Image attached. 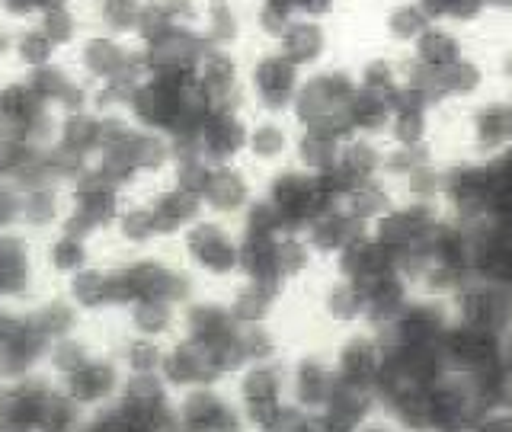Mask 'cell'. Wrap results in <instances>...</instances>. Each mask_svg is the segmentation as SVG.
<instances>
[{
    "label": "cell",
    "instance_id": "cell-1",
    "mask_svg": "<svg viewBox=\"0 0 512 432\" xmlns=\"http://www.w3.org/2000/svg\"><path fill=\"white\" fill-rule=\"evenodd\" d=\"M356 93H359V84H356V71H352V61L333 58L304 74L288 119L295 122V128H320V132L346 138L352 135L349 103Z\"/></svg>",
    "mask_w": 512,
    "mask_h": 432
},
{
    "label": "cell",
    "instance_id": "cell-2",
    "mask_svg": "<svg viewBox=\"0 0 512 432\" xmlns=\"http://www.w3.org/2000/svg\"><path fill=\"white\" fill-rule=\"evenodd\" d=\"M458 122V154L477 164H500L512 157V106L503 90L452 112Z\"/></svg>",
    "mask_w": 512,
    "mask_h": 432
},
{
    "label": "cell",
    "instance_id": "cell-3",
    "mask_svg": "<svg viewBox=\"0 0 512 432\" xmlns=\"http://www.w3.org/2000/svg\"><path fill=\"white\" fill-rule=\"evenodd\" d=\"M260 199L272 208L282 228L301 231L314 215L336 202V192L327 176H314L295 164H285L260 176Z\"/></svg>",
    "mask_w": 512,
    "mask_h": 432
},
{
    "label": "cell",
    "instance_id": "cell-4",
    "mask_svg": "<svg viewBox=\"0 0 512 432\" xmlns=\"http://www.w3.org/2000/svg\"><path fill=\"white\" fill-rule=\"evenodd\" d=\"M304 71L295 68L279 48L266 42H253L244 55V90L250 112H269V116H288L301 90Z\"/></svg>",
    "mask_w": 512,
    "mask_h": 432
},
{
    "label": "cell",
    "instance_id": "cell-5",
    "mask_svg": "<svg viewBox=\"0 0 512 432\" xmlns=\"http://www.w3.org/2000/svg\"><path fill=\"white\" fill-rule=\"evenodd\" d=\"M445 221H448L445 202L397 196V202L368 231H372V237L394 256V263H397V260H404V256L429 247L432 240H436V234L442 231Z\"/></svg>",
    "mask_w": 512,
    "mask_h": 432
},
{
    "label": "cell",
    "instance_id": "cell-6",
    "mask_svg": "<svg viewBox=\"0 0 512 432\" xmlns=\"http://www.w3.org/2000/svg\"><path fill=\"white\" fill-rule=\"evenodd\" d=\"M189 266L205 279L237 282L240 279V231L234 221L202 215L180 234Z\"/></svg>",
    "mask_w": 512,
    "mask_h": 432
},
{
    "label": "cell",
    "instance_id": "cell-7",
    "mask_svg": "<svg viewBox=\"0 0 512 432\" xmlns=\"http://www.w3.org/2000/svg\"><path fill=\"white\" fill-rule=\"evenodd\" d=\"M452 324L468 327L487 336H500L512 327V285L490 279V276H471L461 288L445 301Z\"/></svg>",
    "mask_w": 512,
    "mask_h": 432
},
{
    "label": "cell",
    "instance_id": "cell-8",
    "mask_svg": "<svg viewBox=\"0 0 512 432\" xmlns=\"http://www.w3.org/2000/svg\"><path fill=\"white\" fill-rule=\"evenodd\" d=\"M327 349H330L336 381L375 391V384L384 372V336L378 327L359 324L333 333Z\"/></svg>",
    "mask_w": 512,
    "mask_h": 432
},
{
    "label": "cell",
    "instance_id": "cell-9",
    "mask_svg": "<svg viewBox=\"0 0 512 432\" xmlns=\"http://www.w3.org/2000/svg\"><path fill=\"white\" fill-rule=\"evenodd\" d=\"M192 96L212 109H250L244 90V55L231 48H205L192 74Z\"/></svg>",
    "mask_w": 512,
    "mask_h": 432
},
{
    "label": "cell",
    "instance_id": "cell-10",
    "mask_svg": "<svg viewBox=\"0 0 512 432\" xmlns=\"http://www.w3.org/2000/svg\"><path fill=\"white\" fill-rule=\"evenodd\" d=\"M77 61H80V71L96 80V87L141 84V80L148 77L141 48H128L116 32H96V36L80 39Z\"/></svg>",
    "mask_w": 512,
    "mask_h": 432
},
{
    "label": "cell",
    "instance_id": "cell-11",
    "mask_svg": "<svg viewBox=\"0 0 512 432\" xmlns=\"http://www.w3.org/2000/svg\"><path fill=\"white\" fill-rule=\"evenodd\" d=\"M269 45L279 48V52L292 61L295 68H301L304 74L320 68V64L333 61V58H340V55H336V48H340V36H336L333 16L298 13L282 26V32Z\"/></svg>",
    "mask_w": 512,
    "mask_h": 432
},
{
    "label": "cell",
    "instance_id": "cell-12",
    "mask_svg": "<svg viewBox=\"0 0 512 432\" xmlns=\"http://www.w3.org/2000/svg\"><path fill=\"white\" fill-rule=\"evenodd\" d=\"M285 362H288V400H292L298 410L317 416L324 410L327 397L336 384L330 349L327 346H298V349H288Z\"/></svg>",
    "mask_w": 512,
    "mask_h": 432
},
{
    "label": "cell",
    "instance_id": "cell-13",
    "mask_svg": "<svg viewBox=\"0 0 512 432\" xmlns=\"http://www.w3.org/2000/svg\"><path fill=\"white\" fill-rule=\"evenodd\" d=\"M247 128H250V109H212L205 112L199 132L192 138V148L212 167L244 164Z\"/></svg>",
    "mask_w": 512,
    "mask_h": 432
},
{
    "label": "cell",
    "instance_id": "cell-14",
    "mask_svg": "<svg viewBox=\"0 0 512 432\" xmlns=\"http://www.w3.org/2000/svg\"><path fill=\"white\" fill-rule=\"evenodd\" d=\"M256 199H260V173L250 170L247 164L212 167L208 183L202 189L205 215H215L234 224L250 212V205Z\"/></svg>",
    "mask_w": 512,
    "mask_h": 432
},
{
    "label": "cell",
    "instance_id": "cell-15",
    "mask_svg": "<svg viewBox=\"0 0 512 432\" xmlns=\"http://www.w3.org/2000/svg\"><path fill=\"white\" fill-rule=\"evenodd\" d=\"M311 308L314 317L320 320V327L333 333L349 330V327H359L365 324V298H362V288L340 276L333 269H320L317 279H314V295H311Z\"/></svg>",
    "mask_w": 512,
    "mask_h": 432
},
{
    "label": "cell",
    "instance_id": "cell-16",
    "mask_svg": "<svg viewBox=\"0 0 512 432\" xmlns=\"http://www.w3.org/2000/svg\"><path fill=\"white\" fill-rule=\"evenodd\" d=\"M176 420L186 429H247L231 388L224 384H199L176 391Z\"/></svg>",
    "mask_w": 512,
    "mask_h": 432
},
{
    "label": "cell",
    "instance_id": "cell-17",
    "mask_svg": "<svg viewBox=\"0 0 512 432\" xmlns=\"http://www.w3.org/2000/svg\"><path fill=\"white\" fill-rule=\"evenodd\" d=\"M295 148V122L288 116H269V112H250L247 151L244 164L256 173H269L276 167L292 164Z\"/></svg>",
    "mask_w": 512,
    "mask_h": 432
},
{
    "label": "cell",
    "instance_id": "cell-18",
    "mask_svg": "<svg viewBox=\"0 0 512 432\" xmlns=\"http://www.w3.org/2000/svg\"><path fill=\"white\" fill-rule=\"evenodd\" d=\"M445 119V112H439L429 100H423L420 93L404 90L391 106V122L384 141L394 148H432L439 144V125Z\"/></svg>",
    "mask_w": 512,
    "mask_h": 432
},
{
    "label": "cell",
    "instance_id": "cell-19",
    "mask_svg": "<svg viewBox=\"0 0 512 432\" xmlns=\"http://www.w3.org/2000/svg\"><path fill=\"white\" fill-rule=\"evenodd\" d=\"M384 157H388V141L375 135H346L340 144V157L336 167L327 176L333 192L340 196V189L356 186L365 180H378L384 176Z\"/></svg>",
    "mask_w": 512,
    "mask_h": 432
},
{
    "label": "cell",
    "instance_id": "cell-20",
    "mask_svg": "<svg viewBox=\"0 0 512 432\" xmlns=\"http://www.w3.org/2000/svg\"><path fill=\"white\" fill-rule=\"evenodd\" d=\"M352 71H356V84L362 93L381 96V100H391V103L407 87V58L378 42L359 58H352Z\"/></svg>",
    "mask_w": 512,
    "mask_h": 432
},
{
    "label": "cell",
    "instance_id": "cell-21",
    "mask_svg": "<svg viewBox=\"0 0 512 432\" xmlns=\"http://www.w3.org/2000/svg\"><path fill=\"white\" fill-rule=\"evenodd\" d=\"M365 231H368L365 224H359L356 218H352L340 202L327 205L324 212L314 215L301 228V234L308 237L311 250L317 253V260L324 263V266H330L336 256H340L352 244V240H359Z\"/></svg>",
    "mask_w": 512,
    "mask_h": 432
},
{
    "label": "cell",
    "instance_id": "cell-22",
    "mask_svg": "<svg viewBox=\"0 0 512 432\" xmlns=\"http://www.w3.org/2000/svg\"><path fill=\"white\" fill-rule=\"evenodd\" d=\"M122 381H125V375H122L119 362L93 356L84 368H77L74 375L61 378V391L84 410H96V407L109 404V400H116Z\"/></svg>",
    "mask_w": 512,
    "mask_h": 432
},
{
    "label": "cell",
    "instance_id": "cell-23",
    "mask_svg": "<svg viewBox=\"0 0 512 432\" xmlns=\"http://www.w3.org/2000/svg\"><path fill=\"white\" fill-rule=\"evenodd\" d=\"M429 13L420 0H381L375 16V39L391 52H410V45L426 32Z\"/></svg>",
    "mask_w": 512,
    "mask_h": 432
},
{
    "label": "cell",
    "instance_id": "cell-24",
    "mask_svg": "<svg viewBox=\"0 0 512 432\" xmlns=\"http://www.w3.org/2000/svg\"><path fill=\"white\" fill-rule=\"evenodd\" d=\"M468 52H474L471 32L448 26V23H429L423 36L410 45V52H404V58L413 64V68L442 71L448 64L461 61Z\"/></svg>",
    "mask_w": 512,
    "mask_h": 432
},
{
    "label": "cell",
    "instance_id": "cell-25",
    "mask_svg": "<svg viewBox=\"0 0 512 432\" xmlns=\"http://www.w3.org/2000/svg\"><path fill=\"white\" fill-rule=\"evenodd\" d=\"M272 269H276L279 285H285L288 292H292V288L304 282H314L317 272L324 269V263L317 260L308 237L288 228V231H279L276 244H272Z\"/></svg>",
    "mask_w": 512,
    "mask_h": 432
},
{
    "label": "cell",
    "instance_id": "cell-26",
    "mask_svg": "<svg viewBox=\"0 0 512 432\" xmlns=\"http://www.w3.org/2000/svg\"><path fill=\"white\" fill-rule=\"evenodd\" d=\"M288 292L279 285L256 282V279H237L231 285L228 308L237 324H266V320H279V311Z\"/></svg>",
    "mask_w": 512,
    "mask_h": 432
},
{
    "label": "cell",
    "instance_id": "cell-27",
    "mask_svg": "<svg viewBox=\"0 0 512 432\" xmlns=\"http://www.w3.org/2000/svg\"><path fill=\"white\" fill-rule=\"evenodd\" d=\"M199 32L208 42V48H231V52H240L250 39V10H244L240 4H218V7H202V20H199Z\"/></svg>",
    "mask_w": 512,
    "mask_h": 432
},
{
    "label": "cell",
    "instance_id": "cell-28",
    "mask_svg": "<svg viewBox=\"0 0 512 432\" xmlns=\"http://www.w3.org/2000/svg\"><path fill=\"white\" fill-rule=\"evenodd\" d=\"M32 288V250L23 234L0 231V298L23 301Z\"/></svg>",
    "mask_w": 512,
    "mask_h": 432
},
{
    "label": "cell",
    "instance_id": "cell-29",
    "mask_svg": "<svg viewBox=\"0 0 512 432\" xmlns=\"http://www.w3.org/2000/svg\"><path fill=\"white\" fill-rule=\"evenodd\" d=\"M148 205L154 212L160 237H180L192 221L205 215L202 199L192 196V192H186V189H180L176 183L170 189H160Z\"/></svg>",
    "mask_w": 512,
    "mask_h": 432
},
{
    "label": "cell",
    "instance_id": "cell-30",
    "mask_svg": "<svg viewBox=\"0 0 512 432\" xmlns=\"http://www.w3.org/2000/svg\"><path fill=\"white\" fill-rule=\"evenodd\" d=\"M336 202H340L359 224L372 228V224L397 202V189H394V183L388 180V176H378V180H365V183L340 189Z\"/></svg>",
    "mask_w": 512,
    "mask_h": 432
},
{
    "label": "cell",
    "instance_id": "cell-31",
    "mask_svg": "<svg viewBox=\"0 0 512 432\" xmlns=\"http://www.w3.org/2000/svg\"><path fill=\"white\" fill-rule=\"evenodd\" d=\"M340 144V135L320 132V128H295L292 164L314 176H330L336 167V157H340Z\"/></svg>",
    "mask_w": 512,
    "mask_h": 432
},
{
    "label": "cell",
    "instance_id": "cell-32",
    "mask_svg": "<svg viewBox=\"0 0 512 432\" xmlns=\"http://www.w3.org/2000/svg\"><path fill=\"white\" fill-rule=\"evenodd\" d=\"M64 212L68 208H61V183H39L20 189V228H61Z\"/></svg>",
    "mask_w": 512,
    "mask_h": 432
},
{
    "label": "cell",
    "instance_id": "cell-33",
    "mask_svg": "<svg viewBox=\"0 0 512 432\" xmlns=\"http://www.w3.org/2000/svg\"><path fill=\"white\" fill-rule=\"evenodd\" d=\"M128 324H132V333L138 336H151V340H164L170 336L183 320V308H176L170 301L160 298H144L128 304Z\"/></svg>",
    "mask_w": 512,
    "mask_h": 432
},
{
    "label": "cell",
    "instance_id": "cell-34",
    "mask_svg": "<svg viewBox=\"0 0 512 432\" xmlns=\"http://www.w3.org/2000/svg\"><path fill=\"white\" fill-rule=\"evenodd\" d=\"M234 343H237L240 365L279 359L288 352V343H285V336L279 333L276 320H266V324H240Z\"/></svg>",
    "mask_w": 512,
    "mask_h": 432
},
{
    "label": "cell",
    "instance_id": "cell-35",
    "mask_svg": "<svg viewBox=\"0 0 512 432\" xmlns=\"http://www.w3.org/2000/svg\"><path fill=\"white\" fill-rule=\"evenodd\" d=\"M68 298L77 304L80 311L116 308V301H112V276H109V269L87 266V269L74 272V276L68 279Z\"/></svg>",
    "mask_w": 512,
    "mask_h": 432
},
{
    "label": "cell",
    "instance_id": "cell-36",
    "mask_svg": "<svg viewBox=\"0 0 512 432\" xmlns=\"http://www.w3.org/2000/svg\"><path fill=\"white\" fill-rule=\"evenodd\" d=\"M45 256H48V266H52V272H58V276H64V279H71L74 272L90 266V237L74 234L68 228H58V234L48 240Z\"/></svg>",
    "mask_w": 512,
    "mask_h": 432
},
{
    "label": "cell",
    "instance_id": "cell-37",
    "mask_svg": "<svg viewBox=\"0 0 512 432\" xmlns=\"http://www.w3.org/2000/svg\"><path fill=\"white\" fill-rule=\"evenodd\" d=\"M29 317L36 330L45 336L48 343L61 340V336H71L77 333V320H80V308L64 295V298H52V301H42L36 308H29Z\"/></svg>",
    "mask_w": 512,
    "mask_h": 432
},
{
    "label": "cell",
    "instance_id": "cell-38",
    "mask_svg": "<svg viewBox=\"0 0 512 432\" xmlns=\"http://www.w3.org/2000/svg\"><path fill=\"white\" fill-rule=\"evenodd\" d=\"M391 106H394L391 100H381V96L359 90L349 103V132L384 138L388 122H391Z\"/></svg>",
    "mask_w": 512,
    "mask_h": 432
},
{
    "label": "cell",
    "instance_id": "cell-39",
    "mask_svg": "<svg viewBox=\"0 0 512 432\" xmlns=\"http://www.w3.org/2000/svg\"><path fill=\"white\" fill-rule=\"evenodd\" d=\"M58 52H61V48L45 36V29L39 23L36 26H23V29L13 32V52L10 55L23 64L26 74L45 68V64H55Z\"/></svg>",
    "mask_w": 512,
    "mask_h": 432
},
{
    "label": "cell",
    "instance_id": "cell-40",
    "mask_svg": "<svg viewBox=\"0 0 512 432\" xmlns=\"http://www.w3.org/2000/svg\"><path fill=\"white\" fill-rule=\"evenodd\" d=\"M164 346L151 336H138L132 333L122 346V372L125 375H160V365H164Z\"/></svg>",
    "mask_w": 512,
    "mask_h": 432
},
{
    "label": "cell",
    "instance_id": "cell-41",
    "mask_svg": "<svg viewBox=\"0 0 512 432\" xmlns=\"http://www.w3.org/2000/svg\"><path fill=\"white\" fill-rule=\"evenodd\" d=\"M112 228H116L119 237L125 240V244H132V247H144V244H154V240H160L151 205H122V212H119V218H116Z\"/></svg>",
    "mask_w": 512,
    "mask_h": 432
},
{
    "label": "cell",
    "instance_id": "cell-42",
    "mask_svg": "<svg viewBox=\"0 0 512 432\" xmlns=\"http://www.w3.org/2000/svg\"><path fill=\"white\" fill-rule=\"evenodd\" d=\"M90 359H93V352H90V346L84 340H77V333L61 336V340H55L52 346H48V352H45V362L58 375V381L74 375L77 368H84Z\"/></svg>",
    "mask_w": 512,
    "mask_h": 432
},
{
    "label": "cell",
    "instance_id": "cell-43",
    "mask_svg": "<svg viewBox=\"0 0 512 432\" xmlns=\"http://www.w3.org/2000/svg\"><path fill=\"white\" fill-rule=\"evenodd\" d=\"M39 26L45 29V36L52 39L58 48H71L77 45V32H80V23L71 10L68 0H58V4L48 7L42 16H39Z\"/></svg>",
    "mask_w": 512,
    "mask_h": 432
},
{
    "label": "cell",
    "instance_id": "cell-44",
    "mask_svg": "<svg viewBox=\"0 0 512 432\" xmlns=\"http://www.w3.org/2000/svg\"><path fill=\"white\" fill-rule=\"evenodd\" d=\"M20 228V186L0 176V231Z\"/></svg>",
    "mask_w": 512,
    "mask_h": 432
},
{
    "label": "cell",
    "instance_id": "cell-45",
    "mask_svg": "<svg viewBox=\"0 0 512 432\" xmlns=\"http://www.w3.org/2000/svg\"><path fill=\"white\" fill-rule=\"evenodd\" d=\"M493 407L512 410V365H500V372L493 375Z\"/></svg>",
    "mask_w": 512,
    "mask_h": 432
},
{
    "label": "cell",
    "instance_id": "cell-46",
    "mask_svg": "<svg viewBox=\"0 0 512 432\" xmlns=\"http://www.w3.org/2000/svg\"><path fill=\"white\" fill-rule=\"evenodd\" d=\"M202 7H218V4H240V0H199Z\"/></svg>",
    "mask_w": 512,
    "mask_h": 432
},
{
    "label": "cell",
    "instance_id": "cell-47",
    "mask_svg": "<svg viewBox=\"0 0 512 432\" xmlns=\"http://www.w3.org/2000/svg\"><path fill=\"white\" fill-rule=\"evenodd\" d=\"M506 42H509V48H512V36H509V39H506Z\"/></svg>",
    "mask_w": 512,
    "mask_h": 432
},
{
    "label": "cell",
    "instance_id": "cell-48",
    "mask_svg": "<svg viewBox=\"0 0 512 432\" xmlns=\"http://www.w3.org/2000/svg\"><path fill=\"white\" fill-rule=\"evenodd\" d=\"M68 4H74V0H68Z\"/></svg>",
    "mask_w": 512,
    "mask_h": 432
},
{
    "label": "cell",
    "instance_id": "cell-49",
    "mask_svg": "<svg viewBox=\"0 0 512 432\" xmlns=\"http://www.w3.org/2000/svg\"><path fill=\"white\" fill-rule=\"evenodd\" d=\"M0 301H4V298H0Z\"/></svg>",
    "mask_w": 512,
    "mask_h": 432
}]
</instances>
